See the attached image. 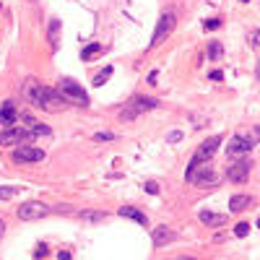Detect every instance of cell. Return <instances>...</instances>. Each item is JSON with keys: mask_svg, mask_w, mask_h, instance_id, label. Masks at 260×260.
Segmentation results:
<instances>
[{"mask_svg": "<svg viewBox=\"0 0 260 260\" xmlns=\"http://www.w3.org/2000/svg\"><path fill=\"white\" fill-rule=\"evenodd\" d=\"M24 94H26V99H29L34 107L47 109V112H57L60 107H65V99L60 96L55 88H47V86L37 84V81H29L26 88H24Z\"/></svg>", "mask_w": 260, "mask_h": 260, "instance_id": "obj_1", "label": "cell"}, {"mask_svg": "<svg viewBox=\"0 0 260 260\" xmlns=\"http://www.w3.org/2000/svg\"><path fill=\"white\" fill-rule=\"evenodd\" d=\"M57 94L65 99V102H73V104H78V107H86L88 104V96H86V91L81 86H78L73 78H63L60 81V88H57Z\"/></svg>", "mask_w": 260, "mask_h": 260, "instance_id": "obj_2", "label": "cell"}, {"mask_svg": "<svg viewBox=\"0 0 260 260\" xmlns=\"http://www.w3.org/2000/svg\"><path fill=\"white\" fill-rule=\"evenodd\" d=\"M159 102L156 99H148V96H133L130 99V104H125V109L120 112V120L123 123H130V120H135L141 112H148V109H154Z\"/></svg>", "mask_w": 260, "mask_h": 260, "instance_id": "obj_3", "label": "cell"}, {"mask_svg": "<svg viewBox=\"0 0 260 260\" xmlns=\"http://www.w3.org/2000/svg\"><path fill=\"white\" fill-rule=\"evenodd\" d=\"M29 141H34V133L26 128H5L0 133V146H26Z\"/></svg>", "mask_w": 260, "mask_h": 260, "instance_id": "obj_4", "label": "cell"}, {"mask_svg": "<svg viewBox=\"0 0 260 260\" xmlns=\"http://www.w3.org/2000/svg\"><path fill=\"white\" fill-rule=\"evenodd\" d=\"M16 214L21 221H37V218L47 216V206L39 203V201H26V203H21V208H18Z\"/></svg>", "mask_w": 260, "mask_h": 260, "instance_id": "obj_5", "label": "cell"}, {"mask_svg": "<svg viewBox=\"0 0 260 260\" xmlns=\"http://www.w3.org/2000/svg\"><path fill=\"white\" fill-rule=\"evenodd\" d=\"M172 29H174V13H164L162 18H159V24H156V32H154V39H151V47H159L164 42V39L172 34Z\"/></svg>", "mask_w": 260, "mask_h": 260, "instance_id": "obj_6", "label": "cell"}, {"mask_svg": "<svg viewBox=\"0 0 260 260\" xmlns=\"http://www.w3.org/2000/svg\"><path fill=\"white\" fill-rule=\"evenodd\" d=\"M253 148H255V141L250 135H234V138H229L226 154L229 156H242V154H250Z\"/></svg>", "mask_w": 260, "mask_h": 260, "instance_id": "obj_7", "label": "cell"}, {"mask_svg": "<svg viewBox=\"0 0 260 260\" xmlns=\"http://www.w3.org/2000/svg\"><path fill=\"white\" fill-rule=\"evenodd\" d=\"M253 172V162H247V159H237L234 164L226 167V177L232 179V182H245Z\"/></svg>", "mask_w": 260, "mask_h": 260, "instance_id": "obj_8", "label": "cell"}, {"mask_svg": "<svg viewBox=\"0 0 260 260\" xmlns=\"http://www.w3.org/2000/svg\"><path fill=\"white\" fill-rule=\"evenodd\" d=\"M44 159V151L42 148H37V146H18L16 151H13V162H26V164H32V162H42Z\"/></svg>", "mask_w": 260, "mask_h": 260, "instance_id": "obj_9", "label": "cell"}, {"mask_svg": "<svg viewBox=\"0 0 260 260\" xmlns=\"http://www.w3.org/2000/svg\"><path fill=\"white\" fill-rule=\"evenodd\" d=\"M218 143H221V138H218V135H214V138H208V141H203L201 148H198V154H195V162L208 164V162H211V156L216 154Z\"/></svg>", "mask_w": 260, "mask_h": 260, "instance_id": "obj_10", "label": "cell"}, {"mask_svg": "<svg viewBox=\"0 0 260 260\" xmlns=\"http://www.w3.org/2000/svg\"><path fill=\"white\" fill-rule=\"evenodd\" d=\"M16 123H18V109L13 107V102H5L3 107H0V125L16 128Z\"/></svg>", "mask_w": 260, "mask_h": 260, "instance_id": "obj_11", "label": "cell"}, {"mask_svg": "<svg viewBox=\"0 0 260 260\" xmlns=\"http://www.w3.org/2000/svg\"><path fill=\"white\" fill-rule=\"evenodd\" d=\"M174 239H177V234H174L169 226L162 224V226L154 229V247H164V245H169V242H174Z\"/></svg>", "mask_w": 260, "mask_h": 260, "instance_id": "obj_12", "label": "cell"}, {"mask_svg": "<svg viewBox=\"0 0 260 260\" xmlns=\"http://www.w3.org/2000/svg\"><path fill=\"white\" fill-rule=\"evenodd\" d=\"M120 216H123V218H133V221H138V224H148V216L143 214V211H138V208H133V206H123V208H120V211H117Z\"/></svg>", "mask_w": 260, "mask_h": 260, "instance_id": "obj_13", "label": "cell"}, {"mask_svg": "<svg viewBox=\"0 0 260 260\" xmlns=\"http://www.w3.org/2000/svg\"><path fill=\"white\" fill-rule=\"evenodd\" d=\"M201 221H203L206 226H224V224L229 221V216H224V214H211V211H201Z\"/></svg>", "mask_w": 260, "mask_h": 260, "instance_id": "obj_14", "label": "cell"}, {"mask_svg": "<svg viewBox=\"0 0 260 260\" xmlns=\"http://www.w3.org/2000/svg\"><path fill=\"white\" fill-rule=\"evenodd\" d=\"M253 206V198L250 195H234L232 201H229V211L232 214H239V211H245V208Z\"/></svg>", "mask_w": 260, "mask_h": 260, "instance_id": "obj_15", "label": "cell"}, {"mask_svg": "<svg viewBox=\"0 0 260 260\" xmlns=\"http://www.w3.org/2000/svg\"><path fill=\"white\" fill-rule=\"evenodd\" d=\"M104 52V47L99 44V42H91V44H86L84 47V52H81V57H84V63H88V60H94V57H99Z\"/></svg>", "mask_w": 260, "mask_h": 260, "instance_id": "obj_16", "label": "cell"}, {"mask_svg": "<svg viewBox=\"0 0 260 260\" xmlns=\"http://www.w3.org/2000/svg\"><path fill=\"white\" fill-rule=\"evenodd\" d=\"M49 44H52V49H57V44H60V21L57 18H49Z\"/></svg>", "mask_w": 260, "mask_h": 260, "instance_id": "obj_17", "label": "cell"}, {"mask_svg": "<svg viewBox=\"0 0 260 260\" xmlns=\"http://www.w3.org/2000/svg\"><path fill=\"white\" fill-rule=\"evenodd\" d=\"M78 218H84V221H104L107 214L104 211H81V214H78Z\"/></svg>", "mask_w": 260, "mask_h": 260, "instance_id": "obj_18", "label": "cell"}, {"mask_svg": "<svg viewBox=\"0 0 260 260\" xmlns=\"http://www.w3.org/2000/svg\"><path fill=\"white\" fill-rule=\"evenodd\" d=\"M13 195H18V187H13V185H5V187H0V201H11Z\"/></svg>", "mask_w": 260, "mask_h": 260, "instance_id": "obj_19", "label": "cell"}, {"mask_svg": "<svg viewBox=\"0 0 260 260\" xmlns=\"http://www.w3.org/2000/svg\"><path fill=\"white\" fill-rule=\"evenodd\" d=\"M221 52H224V49H221V44H218V42L208 44V57H211V60H218V57H221Z\"/></svg>", "mask_w": 260, "mask_h": 260, "instance_id": "obj_20", "label": "cell"}, {"mask_svg": "<svg viewBox=\"0 0 260 260\" xmlns=\"http://www.w3.org/2000/svg\"><path fill=\"white\" fill-rule=\"evenodd\" d=\"M109 76H112V68L107 65V68H104L102 73H96V78H94V86H104V81H107Z\"/></svg>", "mask_w": 260, "mask_h": 260, "instance_id": "obj_21", "label": "cell"}, {"mask_svg": "<svg viewBox=\"0 0 260 260\" xmlns=\"http://www.w3.org/2000/svg\"><path fill=\"white\" fill-rule=\"evenodd\" d=\"M234 234H237V237H247V234H250V224H247V221L237 224V226H234Z\"/></svg>", "mask_w": 260, "mask_h": 260, "instance_id": "obj_22", "label": "cell"}, {"mask_svg": "<svg viewBox=\"0 0 260 260\" xmlns=\"http://www.w3.org/2000/svg\"><path fill=\"white\" fill-rule=\"evenodd\" d=\"M94 141H99V143H102V141H115V133H96Z\"/></svg>", "mask_w": 260, "mask_h": 260, "instance_id": "obj_23", "label": "cell"}, {"mask_svg": "<svg viewBox=\"0 0 260 260\" xmlns=\"http://www.w3.org/2000/svg\"><path fill=\"white\" fill-rule=\"evenodd\" d=\"M167 141H169V143H177V141H182V133H179V130H172V133L167 135Z\"/></svg>", "mask_w": 260, "mask_h": 260, "instance_id": "obj_24", "label": "cell"}, {"mask_svg": "<svg viewBox=\"0 0 260 260\" xmlns=\"http://www.w3.org/2000/svg\"><path fill=\"white\" fill-rule=\"evenodd\" d=\"M203 26H206V32H208V29H218V26H221V21H218V18H208Z\"/></svg>", "mask_w": 260, "mask_h": 260, "instance_id": "obj_25", "label": "cell"}, {"mask_svg": "<svg viewBox=\"0 0 260 260\" xmlns=\"http://www.w3.org/2000/svg\"><path fill=\"white\" fill-rule=\"evenodd\" d=\"M34 255H37V258H44V255H47V245H37V247H34Z\"/></svg>", "mask_w": 260, "mask_h": 260, "instance_id": "obj_26", "label": "cell"}, {"mask_svg": "<svg viewBox=\"0 0 260 260\" xmlns=\"http://www.w3.org/2000/svg\"><path fill=\"white\" fill-rule=\"evenodd\" d=\"M143 187H146V193H151V195H156V193H159V185H156V182H146Z\"/></svg>", "mask_w": 260, "mask_h": 260, "instance_id": "obj_27", "label": "cell"}, {"mask_svg": "<svg viewBox=\"0 0 260 260\" xmlns=\"http://www.w3.org/2000/svg\"><path fill=\"white\" fill-rule=\"evenodd\" d=\"M258 32H253V34H250V44H253V49H258Z\"/></svg>", "mask_w": 260, "mask_h": 260, "instance_id": "obj_28", "label": "cell"}, {"mask_svg": "<svg viewBox=\"0 0 260 260\" xmlns=\"http://www.w3.org/2000/svg\"><path fill=\"white\" fill-rule=\"evenodd\" d=\"M211 78H214V81H221L224 73H221V71H214V73H211Z\"/></svg>", "mask_w": 260, "mask_h": 260, "instance_id": "obj_29", "label": "cell"}, {"mask_svg": "<svg viewBox=\"0 0 260 260\" xmlns=\"http://www.w3.org/2000/svg\"><path fill=\"white\" fill-rule=\"evenodd\" d=\"M156 78H159V73H156V71H154V73H151V76H148V84H151V86H156Z\"/></svg>", "mask_w": 260, "mask_h": 260, "instance_id": "obj_30", "label": "cell"}, {"mask_svg": "<svg viewBox=\"0 0 260 260\" xmlns=\"http://www.w3.org/2000/svg\"><path fill=\"white\" fill-rule=\"evenodd\" d=\"M57 258H60V260H73V255H71V253H60Z\"/></svg>", "mask_w": 260, "mask_h": 260, "instance_id": "obj_31", "label": "cell"}, {"mask_svg": "<svg viewBox=\"0 0 260 260\" xmlns=\"http://www.w3.org/2000/svg\"><path fill=\"white\" fill-rule=\"evenodd\" d=\"M3 232H5V221L0 218V239H3Z\"/></svg>", "mask_w": 260, "mask_h": 260, "instance_id": "obj_32", "label": "cell"}, {"mask_svg": "<svg viewBox=\"0 0 260 260\" xmlns=\"http://www.w3.org/2000/svg\"><path fill=\"white\" fill-rule=\"evenodd\" d=\"M177 260H190V258H177Z\"/></svg>", "mask_w": 260, "mask_h": 260, "instance_id": "obj_33", "label": "cell"}]
</instances>
